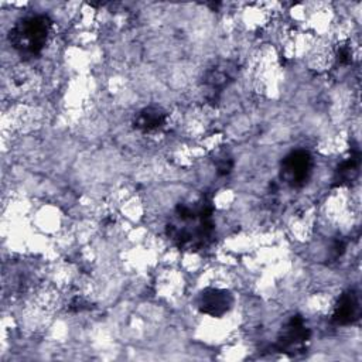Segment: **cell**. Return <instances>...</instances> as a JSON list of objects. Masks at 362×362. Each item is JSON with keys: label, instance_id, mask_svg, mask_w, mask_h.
I'll return each instance as SVG.
<instances>
[{"label": "cell", "instance_id": "6da1fadb", "mask_svg": "<svg viewBox=\"0 0 362 362\" xmlns=\"http://www.w3.org/2000/svg\"><path fill=\"white\" fill-rule=\"evenodd\" d=\"M212 212V202L206 195L178 204L167 223L168 238L181 249H204L214 238Z\"/></svg>", "mask_w": 362, "mask_h": 362}, {"label": "cell", "instance_id": "7a4b0ae2", "mask_svg": "<svg viewBox=\"0 0 362 362\" xmlns=\"http://www.w3.org/2000/svg\"><path fill=\"white\" fill-rule=\"evenodd\" d=\"M52 21L45 14H30L14 23L8 33L10 44L21 55L34 57L47 45Z\"/></svg>", "mask_w": 362, "mask_h": 362}, {"label": "cell", "instance_id": "3957f363", "mask_svg": "<svg viewBox=\"0 0 362 362\" xmlns=\"http://www.w3.org/2000/svg\"><path fill=\"white\" fill-rule=\"evenodd\" d=\"M313 171V157L305 150L291 151L281 161V177L291 187L304 185Z\"/></svg>", "mask_w": 362, "mask_h": 362}, {"label": "cell", "instance_id": "277c9868", "mask_svg": "<svg viewBox=\"0 0 362 362\" xmlns=\"http://www.w3.org/2000/svg\"><path fill=\"white\" fill-rule=\"evenodd\" d=\"M310 338V331L304 324V320L300 315L291 317L284 325L277 346L281 352H294L305 346V342Z\"/></svg>", "mask_w": 362, "mask_h": 362}, {"label": "cell", "instance_id": "5b68a950", "mask_svg": "<svg viewBox=\"0 0 362 362\" xmlns=\"http://www.w3.org/2000/svg\"><path fill=\"white\" fill-rule=\"evenodd\" d=\"M233 304V297L228 290L222 288H206L204 290L197 301V307L202 314L209 317H222L225 315Z\"/></svg>", "mask_w": 362, "mask_h": 362}, {"label": "cell", "instance_id": "8992f818", "mask_svg": "<svg viewBox=\"0 0 362 362\" xmlns=\"http://www.w3.org/2000/svg\"><path fill=\"white\" fill-rule=\"evenodd\" d=\"M358 317H359L358 294L352 290H348L346 293H344L339 297V300L334 308V313H332V320L337 324L346 325V324H351L355 320H358Z\"/></svg>", "mask_w": 362, "mask_h": 362}, {"label": "cell", "instance_id": "52a82bcc", "mask_svg": "<svg viewBox=\"0 0 362 362\" xmlns=\"http://www.w3.org/2000/svg\"><path fill=\"white\" fill-rule=\"evenodd\" d=\"M167 123V113L161 107L148 106L141 109L133 120L134 129L143 133H153L163 129Z\"/></svg>", "mask_w": 362, "mask_h": 362}, {"label": "cell", "instance_id": "ba28073f", "mask_svg": "<svg viewBox=\"0 0 362 362\" xmlns=\"http://www.w3.org/2000/svg\"><path fill=\"white\" fill-rule=\"evenodd\" d=\"M232 78V72L229 65L223 64V65H218L215 68H212L206 76H205V85L209 90V95L215 96L221 92L222 88H225V85H228V82Z\"/></svg>", "mask_w": 362, "mask_h": 362}, {"label": "cell", "instance_id": "9c48e42d", "mask_svg": "<svg viewBox=\"0 0 362 362\" xmlns=\"http://www.w3.org/2000/svg\"><path fill=\"white\" fill-rule=\"evenodd\" d=\"M358 167H359V156L358 154H352L345 161H342L341 165L338 167V170H337V181L339 184H342V182H348V181L354 180V177L358 173Z\"/></svg>", "mask_w": 362, "mask_h": 362}]
</instances>
